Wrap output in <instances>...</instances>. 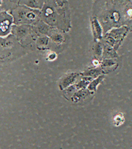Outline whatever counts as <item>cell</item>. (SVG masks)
Instances as JSON below:
<instances>
[{
    "mask_svg": "<svg viewBox=\"0 0 132 149\" xmlns=\"http://www.w3.org/2000/svg\"><path fill=\"white\" fill-rule=\"evenodd\" d=\"M123 121H124V117H123V116H122V115L119 114L118 115H116V116L115 117L114 119V125H116V126L120 125V124H122Z\"/></svg>",
    "mask_w": 132,
    "mask_h": 149,
    "instance_id": "cell-1",
    "label": "cell"
}]
</instances>
